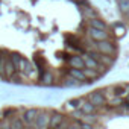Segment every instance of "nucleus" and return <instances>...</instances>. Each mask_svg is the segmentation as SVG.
<instances>
[{"instance_id":"f257e3e1","label":"nucleus","mask_w":129,"mask_h":129,"mask_svg":"<svg viewBox=\"0 0 129 129\" xmlns=\"http://www.w3.org/2000/svg\"><path fill=\"white\" fill-rule=\"evenodd\" d=\"M11 59H12V62H14V66H15V69L18 70V72H21V73H30V70H32V67H30V64H29V61H26L23 56H20V55H11Z\"/></svg>"},{"instance_id":"f03ea898","label":"nucleus","mask_w":129,"mask_h":129,"mask_svg":"<svg viewBox=\"0 0 129 129\" xmlns=\"http://www.w3.org/2000/svg\"><path fill=\"white\" fill-rule=\"evenodd\" d=\"M94 43H96L97 52H100L102 55H109V56H114L115 55V46L111 41L102 40V41H94Z\"/></svg>"},{"instance_id":"7ed1b4c3","label":"nucleus","mask_w":129,"mask_h":129,"mask_svg":"<svg viewBox=\"0 0 129 129\" xmlns=\"http://www.w3.org/2000/svg\"><path fill=\"white\" fill-rule=\"evenodd\" d=\"M87 100L91 102V103L97 108V106H103V105H105L106 97H105V93H103V91H91V93L87 96Z\"/></svg>"},{"instance_id":"20e7f679","label":"nucleus","mask_w":129,"mask_h":129,"mask_svg":"<svg viewBox=\"0 0 129 129\" xmlns=\"http://www.w3.org/2000/svg\"><path fill=\"white\" fill-rule=\"evenodd\" d=\"M88 37H90L93 41H102V40H108V38H109V35H108L106 30L97 29V27H93V26L88 27Z\"/></svg>"},{"instance_id":"39448f33","label":"nucleus","mask_w":129,"mask_h":129,"mask_svg":"<svg viewBox=\"0 0 129 129\" xmlns=\"http://www.w3.org/2000/svg\"><path fill=\"white\" fill-rule=\"evenodd\" d=\"M38 114H40V109H37V108H29V109H26V111H24V114H23L21 120H23L26 124H34V121L37 120Z\"/></svg>"},{"instance_id":"423d86ee","label":"nucleus","mask_w":129,"mask_h":129,"mask_svg":"<svg viewBox=\"0 0 129 129\" xmlns=\"http://www.w3.org/2000/svg\"><path fill=\"white\" fill-rule=\"evenodd\" d=\"M111 91H112V96L115 97H121V99H126V96L129 94V85L127 84H118V85H115V87H112V88H109Z\"/></svg>"},{"instance_id":"0eeeda50","label":"nucleus","mask_w":129,"mask_h":129,"mask_svg":"<svg viewBox=\"0 0 129 129\" xmlns=\"http://www.w3.org/2000/svg\"><path fill=\"white\" fill-rule=\"evenodd\" d=\"M15 70H17V69H15V66H14L11 56H6V59H5V67H3V78H6V79L12 78V75L15 73Z\"/></svg>"},{"instance_id":"6e6552de","label":"nucleus","mask_w":129,"mask_h":129,"mask_svg":"<svg viewBox=\"0 0 129 129\" xmlns=\"http://www.w3.org/2000/svg\"><path fill=\"white\" fill-rule=\"evenodd\" d=\"M49 123H50V114L49 112H40L37 120L34 121V124L37 127H49Z\"/></svg>"},{"instance_id":"1a4fd4ad","label":"nucleus","mask_w":129,"mask_h":129,"mask_svg":"<svg viewBox=\"0 0 129 129\" xmlns=\"http://www.w3.org/2000/svg\"><path fill=\"white\" fill-rule=\"evenodd\" d=\"M64 120H66V117H64V115H61V114H53V115H50V123H49V126H50V127L67 126V123L64 121Z\"/></svg>"},{"instance_id":"9d476101","label":"nucleus","mask_w":129,"mask_h":129,"mask_svg":"<svg viewBox=\"0 0 129 129\" xmlns=\"http://www.w3.org/2000/svg\"><path fill=\"white\" fill-rule=\"evenodd\" d=\"M70 76H73V78H76L78 81L85 82V84H90V82H91V81L85 76V73H84L82 69H75V67H72V69H70Z\"/></svg>"},{"instance_id":"9b49d317","label":"nucleus","mask_w":129,"mask_h":129,"mask_svg":"<svg viewBox=\"0 0 129 129\" xmlns=\"http://www.w3.org/2000/svg\"><path fill=\"white\" fill-rule=\"evenodd\" d=\"M78 111H79V112H82V114H85V115H91V114H94V112H96V106H94L91 102L84 100V102H82V105H81V108H79Z\"/></svg>"},{"instance_id":"f8f14e48","label":"nucleus","mask_w":129,"mask_h":129,"mask_svg":"<svg viewBox=\"0 0 129 129\" xmlns=\"http://www.w3.org/2000/svg\"><path fill=\"white\" fill-rule=\"evenodd\" d=\"M82 102H84V99H73V100H69V102L66 103V109H67V111H78V109L81 108Z\"/></svg>"},{"instance_id":"ddd939ff","label":"nucleus","mask_w":129,"mask_h":129,"mask_svg":"<svg viewBox=\"0 0 129 129\" xmlns=\"http://www.w3.org/2000/svg\"><path fill=\"white\" fill-rule=\"evenodd\" d=\"M70 66L75 69H84L85 67V62L82 56H72L70 58Z\"/></svg>"},{"instance_id":"4468645a","label":"nucleus","mask_w":129,"mask_h":129,"mask_svg":"<svg viewBox=\"0 0 129 129\" xmlns=\"http://www.w3.org/2000/svg\"><path fill=\"white\" fill-rule=\"evenodd\" d=\"M84 70V73H85V76L91 81V79H96V78H99L100 76V73H99V70H96V69H90V67H84L82 69Z\"/></svg>"},{"instance_id":"2eb2a0df","label":"nucleus","mask_w":129,"mask_h":129,"mask_svg":"<svg viewBox=\"0 0 129 129\" xmlns=\"http://www.w3.org/2000/svg\"><path fill=\"white\" fill-rule=\"evenodd\" d=\"M90 26H93V27H97V29H103V30H106V24L100 20V18H97V17H93V18H90Z\"/></svg>"},{"instance_id":"dca6fc26","label":"nucleus","mask_w":129,"mask_h":129,"mask_svg":"<svg viewBox=\"0 0 129 129\" xmlns=\"http://www.w3.org/2000/svg\"><path fill=\"white\" fill-rule=\"evenodd\" d=\"M118 9L123 14L129 12V0H118Z\"/></svg>"},{"instance_id":"f3484780","label":"nucleus","mask_w":129,"mask_h":129,"mask_svg":"<svg viewBox=\"0 0 129 129\" xmlns=\"http://www.w3.org/2000/svg\"><path fill=\"white\" fill-rule=\"evenodd\" d=\"M64 84H66V85H69V87H76V85H79V84H82L81 81H78L76 78H73V76H70V78H67L66 79V82H64Z\"/></svg>"},{"instance_id":"a211bd4d","label":"nucleus","mask_w":129,"mask_h":129,"mask_svg":"<svg viewBox=\"0 0 129 129\" xmlns=\"http://www.w3.org/2000/svg\"><path fill=\"white\" fill-rule=\"evenodd\" d=\"M40 79H41V82H43L44 85H47V84H52V81H53V78H52V75H50L49 72H46V73H44V75H43Z\"/></svg>"},{"instance_id":"6ab92c4d","label":"nucleus","mask_w":129,"mask_h":129,"mask_svg":"<svg viewBox=\"0 0 129 129\" xmlns=\"http://www.w3.org/2000/svg\"><path fill=\"white\" fill-rule=\"evenodd\" d=\"M5 59H6V56H2V55H0V76H3V67H5Z\"/></svg>"},{"instance_id":"aec40b11","label":"nucleus","mask_w":129,"mask_h":129,"mask_svg":"<svg viewBox=\"0 0 129 129\" xmlns=\"http://www.w3.org/2000/svg\"><path fill=\"white\" fill-rule=\"evenodd\" d=\"M11 124H12V126H17V127H21V126L24 124V121H23V120H21V121H20V120H14Z\"/></svg>"},{"instance_id":"412c9836","label":"nucleus","mask_w":129,"mask_h":129,"mask_svg":"<svg viewBox=\"0 0 129 129\" xmlns=\"http://www.w3.org/2000/svg\"><path fill=\"white\" fill-rule=\"evenodd\" d=\"M124 34V27L123 26H118L117 27V35H123Z\"/></svg>"},{"instance_id":"4be33fe9","label":"nucleus","mask_w":129,"mask_h":129,"mask_svg":"<svg viewBox=\"0 0 129 129\" xmlns=\"http://www.w3.org/2000/svg\"><path fill=\"white\" fill-rule=\"evenodd\" d=\"M76 2H82V0H76Z\"/></svg>"}]
</instances>
